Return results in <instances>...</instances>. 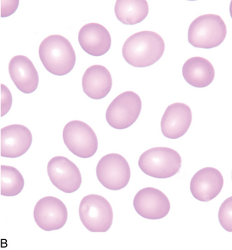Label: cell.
I'll list each match as a JSON object with an SVG mask.
<instances>
[{
	"instance_id": "obj_3",
	"label": "cell",
	"mask_w": 232,
	"mask_h": 250,
	"mask_svg": "<svg viewBox=\"0 0 232 250\" xmlns=\"http://www.w3.org/2000/svg\"><path fill=\"white\" fill-rule=\"evenodd\" d=\"M227 35V27L221 16L206 14L198 16L192 22L188 32L189 42L195 48H215L221 45Z\"/></svg>"
},
{
	"instance_id": "obj_12",
	"label": "cell",
	"mask_w": 232,
	"mask_h": 250,
	"mask_svg": "<svg viewBox=\"0 0 232 250\" xmlns=\"http://www.w3.org/2000/svg\"><path fill=\"white\" fill-rule=\"evenodd\" d=\"M224 185L222 173L215 168H202L192 178L190 190L193 197L202 202H209L221 193Z\"/></svg>"
},
{
	"instance_id": "obj_6",
	"label": "cell",
	"mask_w": 232,
	"mask_h": 250,
	"mask_svg": "<svg viewBox=\"0 0 232 250\" xmlns=\"http://www.w3.org/2000/svg\"><path fill=\"white\" fill-rule=\"evenodd\" d=\"M142 101L137 94L128 91L118 95L111 102L106 111V120L113 128H128L139 118Z\"/></svg>"
},
{
	"instance_id": "obj_7",
	"label": "cell",
	"mask_w": 232,
	"mask_h": 250,
	"mask_svg": "<svg viewBox=\"0 0 232 250\" xmlns=\"http://www.w3.org/2000/svg\"><path fill=\"white\" fill-rule=\"evenodd\" d=\"M63 141L68 150L80 158H90L98 148L93 129L81 121H72L64 126Z\"/></svg>"
},
{
	"instance_id": "obj_5",
	"label": "cell",
	"mask_w": 232,
	"mask_h": 250,
	"mask_svg": "<svg viewBox=\"0 0 232 250\" xmlns=\"http://www.w3.org/2000/svg\"><path fill=\"white\" fill-rule=\"evenodd\" d=\"M80 220L86 229L92 232H106L114 220L112 207L107 199L97 194H89L79 207Z\"/></svg>"
},
{
	"instance_id": "obj_11",
	"label": "cell",
	"mask_w": 232,
	"mask_h": 250,
	"mask_svg": "<svg viewBox=\"0 0 232 250\" xmlns=\"http://www.w3.org/2000/svg\"><path fill=\"white\" fill-rule=\"evenodd\" d=\"M134 209L145 219L159 220L166 217L170 210V202L166 194L154 188L140 189L134 199Z\"/></svg>"
},
{
	"instance_id": "obj_9",
	"label": "cell",
	"mask_w": 232,
	"mask_h": 250,
	"mask_svg": "<svg viewBox=\"0 0 232 250\" xmlns=\"http://www.w3.org/2000/svg\"><path fill=\"white\" fill-rule=\"evenodd\" d=\"M47 171L54 186L64 193H75L82 183L78 167L62 156L52 158L48 162Z\"/></svg>"
},
{
	"instance_id": "obj_4",
	"label": "cell",
	"mask_w": 232,
	"mask_h": 250,
	"mask_svg": "<svg viewBox=\"0 0 232 250\" xmlns=\"http://www.w3.org/2000/svg\"><path fill=\"white\" fill-rule=\"evenodd\" d=\"M140 170L147 175L157 179L174 177L180 170L182 158L175 150L158 146L149 149L139 157Z\"/></svg>"
},
{
	"instance_id": "obj_22",
	"label": "cell",
	"mask_w": 232,
	"mask_h": 250,
	"mask_svg": "<svg viewBox=\"0 0 232 250\" xmlns=\"http://www.w3.org/2000/svg\"><path fill=\"white\" fill-rule=\"evenodd\" d=\"M2 87V95H1V104H2V114L1 116L3 117L6 115L10 110L11 106L13 104V97L10 91L6 86L3 84H1Z\"/></svg>"
},
{
	"instance_id": "obj_13",
	"label": "cell",
	"mask_w": 232,
	"mask_h": 250,
	"mask_svg": "<svg viewBox=\"0 0 232 250\" xmlns=\"http://www.w3.org/2000/svg\"><path fill=\"white\" fill-rule=\"evenodd\" d=\"M32 144L30 130L24 125H12L1 129V156L17 158L26 153Z\"/></svg>"
},
{
	"instance_id": "obj_2",
	"label": "cell",
	"mask_w": 232,
	"mask_h": 250,
	"mask_svg": "<svg viewBox=\"0 0 232 250\" xmlns=\"http://www.w3.org/2000/svg\"><path fill=\"white\" fill-rule=\"evenodd\" d=\"M39 55L45 69L56 76L68 75L76 63V54L72 44L60 35L45 38L40 45Z\"/></svg>"
},
{
	"instance_id": "obj_21",
	"label": "cell",
	"mask_w": 232,
	"mask_h": 250,
	"mask_svg": "<svg viewBox=\"0 0 232 250\" xmlns=\"http://www.w3.org/2000/svg\"><path fill=\"white\" fill-rule=\"evenodd\" d=\"M232 197L224 201L218 212L219 223L223 229L228 232H232Z\"/></svg>"
},
{
	"instance_id": "obj_17",
	"label": "cell",
	"mask_w": 232,
	"mask_h": 250,
	"mask_svg": "<svg viewBox=\"0 0 232 250\" xmlns=\"http://www.w3.org/2000/svg\"><path fill=\"white\" fill-rule=\"evenodd\" d=\"M112 84L111 72L100 64L89 67L83 75V91L87 96L94 100L105 98L110 93Z\"/></svg>"
},
{
	"instance_id": "obj_14",
	"label": "cell",
	"mask_w": 232,
	"mask_h": 250,
	"mask_svg": "<svg viewBox=\"0 0 232 250\" xmlns=\"http://www.w3.org/2000/svg\"><path fill=\"white\" fill-rule=\"evenodd\" d=\"M193 121L190 107L184 103H174L166 108L161 120V130L169 139H178L184 136Z\"/></svg>"
},
{
	"instance_id": "obj_15",
	"label": "cell",
	"mask_w": 232,
	"mask_h": 250,
	"mask_svg": "<svg viewBox=\"0 0 232 250\" xmlns=\"http://www.w3.org/2000/svg\"><path fill=\"white\" fill-rule=\"evenodd\" d=\"M80 47L88 55L99 57L104 56L111 46V36L105 27L100 24H86L79 31Z\"/></svg>"
},
{
	"instance_id": "obj_1",
	"label": "cell",
	"mask_w": 232,
	"mask_h": 250,
	"mask_svg": "<svg viewBox=\"0 0 232 250\" xmlns=\"http://www.w3.org/2000/svg\"><path fill=\"white\" fill-rule=\"evenodd\" d=\"M164 52V40L152 31L132 35L126 40L122 48L124 60L136 68L151 66L159 61Z\"/></svg>"
},
{
	"instance_id": "obj_16",
	"label": "cell",
	"mask_w": 232,
	"mask_h": 250,
	"mask_svg": "<svg viewBox=\"0 0 232 250\" xmlns=\"http://www.w3.org/2000/svg\"><path fill=\"white\" fill-rule=\"evenodd\" d=\"M9 73L16 88L22 93L31 94L36 91L39 83L37 70L29 58L14 56L9 64Z\"/></svg>"
},
{
	"instance_id": "obj_8",
	"label": "cell",
	"mask_w": 232,
	"mask_h": 250,
	"mask_svg": "<svg viewBox=\"0 0 232 250\" xmlns=\"http://www.w3.org/2000/svg\"><path fill=\"white\" fill-rule=\"evenodd\" d=\"M97 177L107 189L120 190L127 186L131 180V167L127 160L118 154L102 157L97 165Z\"/></svg>"
},
{
	"instance_id": "obj_18",
	"label": "cell",
	"mask_w": 232,
	"mask_h": 250,
	"mask_svg": "<svg viewBox=\"0 0 232 250\" xmlns=\"http://www.w3.org/2000/svg\"><path fill=\"white\" fill-rule=\"evenodd\" d=\"M214 75L213 64L205 58H190L182 67V75L186 83L195 88H206L211 84Z\"/></svg>"
},
{
	"instance_id": "obj_19",
	"label": "cell",
	"mask_w": 232,
	"mask_h": 250,
	"mask_svg": "<svg viewBox=\"0 0 232 250\" xmlns=\"http://www.w3.org/2000/svg\"><path fill=\"white\" fill-rule=\"evenodd\" d=\"M115 11L116 18L122 23L136 25L148 16V2L146 0H117Z\"/></svg>"
},
{
	"instance_id": "obj_10",
	"label": "cell",
	"mask_w": 232,
	"mask_h": 250,
	"mask_svg": "<svg viewBox=\"0 0 232 250\" xmlns=\"http://www.w3.org/2000/svg\"><path fill=\"white\" fill-rule=\"evenodd\" d=\"M68 217L66 206L56 197H43L35 207V221L43 230L61 229L66 224Z\"/></svg>"
},
{
	"instance_id": "obj_20",
	"label": "cell",
	"mask_w": 232,
	"mask_h": 250,
	"mask_svg": "<svg viewBox=\"0 0 232 250\" xmlns=\"http://www.w3.org/2000/svg\"><path fill=\"white\" fill-rule=\"evenodd\" d=\"M25 186L21 173L13 167L1 165V195L15 197L19 194Z\"/></svg>"
}]
</instances>
